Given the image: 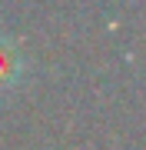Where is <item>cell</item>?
I'll use <instances>...</instances> for the list:
<instances>
[{
	"label": "cell",
	"mask_w": 146,
	"mask_h": 150,
	"mask_svg": "<svg viewBox=\"0 0 146 150\" xmlns=\"http://www.w3.org/2000/svg\"><path fill=\"white\" fill-rule=\"evenodd\" d=\"M20 67H23V57L17 50V43L7 33H0V93L20 80Z\"/></svg>",
	"instance_id": "1"
}]
</instances>
